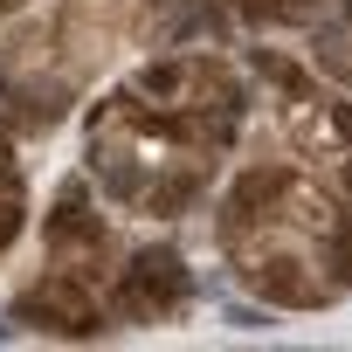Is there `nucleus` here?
<instances>
[{
	"label": "nucleus",
	"mask_w": 352,
	"mask_h": 352,
	"mask_svg": "<svg viewBox=\"0 0 352 352\" xmlns=\"http://www.w3.org/2000/svg\"><path fill=\"white\" fill-rule=\"evenodd\" d=\"M214 208L228 276L276 311H331L352 297V97L270 63L263 104L235 145Z\"/></svg>",
	"instance_id": "1"
},
{
	"label": "nucleus",
	"mask_w": 352,
	"mask_h": 352,
	"mask_svg": "<svg viewBox=\"0 0 352 352\" xmlns=\"http://www.w3.org/2000/svg\"><path fill=\"white\" fill-rule=\"evenodd\" d=\"M194 297L180 249L131 235L124 214H111L90 180H63L49 221H42V263L14 297V318L28 331L56 338H97L131 324H166Z\"/></svg>",
	"instance_id": "3"
},
{
	"label": "nucleus",
	"mask_w": 352,
	"mask_h": 352,
	"mask_svg": "<svg viewBox=\"0 0 352 352\" xmlns=\"http://www.w3.org/2000/svg\"><path fill=\"white\" fill-rule=\"evenodd\" d=\"M21 221H28V173H21V159H14V138L0 131V256L14 249Z\"/></svg>",
	"instance_id": "4"
},
{
	"label": "nucleus",
	"mask_w": 352,
	"mask_h": 352,
	"mask_svg": "<svg viewBox=\"0 0 352 352\" xmlns=\"http://www.w3.org/2000/svg\"><path fill=\"white\" fill-rule=\"evenodd\" d=\"M249 21H290V14H311L318 0H235Z\"/></svg>",
	"instance_id": "5"
},
{
	"label": "nucleus",
	"mask_w": 352,
	"mask_h": 352,
	"mask_svg": "<svg viewBox=\"0 0 352 352\" xmlns=\"http://www.w3.org/2000/svg\"><path fill=\"white\" fill-rule=\"evenodd\" d=\"M35 0H0V21H14V14H28Z\"/></svg>",
	"instance_id": "6"
},
{
	"label": "nucleus",
	"mask_w": 352,
	"mask_h": 352,
	"mask_svg": "<svg viewBox=\"0 0 352 352\" xmlns=\"http://www.w3.org/2000/svg\"><path fill=\"white\" fill-rule=\"evenodd\" d=\"M249 104H256L249 69L214 49H180L118 76L83 124L90 194L138 228L208 208L249 131Z\"/></svg>",
	"instance_id": "2"
}]
</instances>
